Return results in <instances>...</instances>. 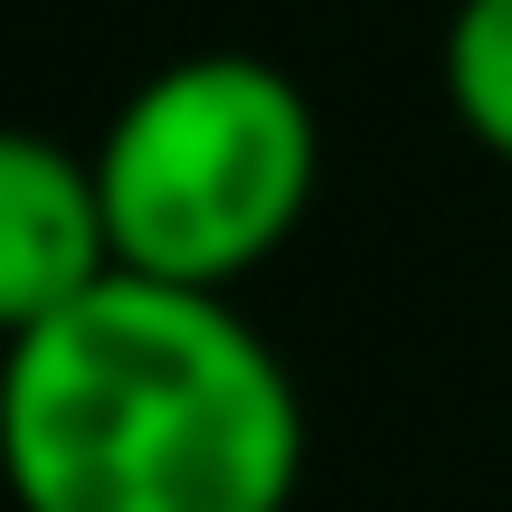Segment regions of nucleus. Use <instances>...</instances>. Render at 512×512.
<instances>
[{"instance_id":"1","label":"nucleus","mask_w":512,"mask_h":512,"mask_svg":"<svg viewBox=\"0 0 512 512\" xmlns=\"http://www.w3.org/2000/svg\"><path fill=\"white\" fill-rule=\"evenodd\" d=\"M0 446L19 512H285L304 389L228 294L114 266L10 332Z\"/></svg>"},{"instance_id":"2","label":"nucleus","mask_w":512,"mask_h":512,"mask_svg":"<svg viewBox=\"0 0 512 512\" xmlns=\"http://www.w3.org/2000/svg\"><path fill=\"white\" fill-rule=\"evenodd\" d=\"M114 256L133 275L238 294L323 190V124L285 67L200 48L152 67L95 133Z\"/></svg>"},{"instance_id":"3","label":"nucleus","mask_w":512,"mask_h":512,"mask_svg":"<svg viewBox=\"0 0 512 512\" xmlns=\"http://www.w3.org/2000/svg\"><path fill=\"white\" fill-rule=\"evenodd\" d=\"M114 266L124 256H114L95 152L57 143V133H10L0 143V323L19 332L38 313L76 304Z\"/></svg>"},{"instance_id":"4","label":"nucleus","mask_w":512,"mask_h":512,"mask_svg":"<svg viewBox=\"0 0 512 512\" xmlns=\"http://www.w3.org/2000/svg\"><path fill=\"white\" fill-rule=\"evenodd\" d=\"M437 76H446L456 124L512 171V0H456L446 48H437Z\"/></svg>"}]
</instances>
